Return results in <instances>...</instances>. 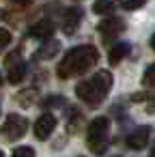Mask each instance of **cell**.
Wrapping results in <instances>:
<instances>
[{
    "instance_id": "cell-1",
    "label": "cell",
    "mask_w": 155,
    "mask_h": 157,
    "mask_svg": "<svg viewBox=\"0 0 155 157\" xmlns=\"http://www.w3.org/2000/svg\"><path fill=\"white\" fill-rule=\"evenodd\" d=\"M99 60V52L95 45H78V48H71L65 58L60 60L56 73L60 80H67V78H73V75H82L86 73L91 67H95Z\"/></svg>"
},
{
    "instance_id": "cell-2",
    "label": "cell",
    "mask_w": 155,
    "mask_h": 157,
    "mask_svg": "<svg viewBox=\"0 0 155 157\" xmlns=\"http://www.w3.org/2000/svg\"><path fill=\"white\" fill-rule=\"evenodd\" d=\"M110 88H112V75H110V71H97L91 80H84V82H80L76 86V95L86 105L95 108V105H99L106 99V95L110 93Z\"/></svg>"
},
{
    "instance_id": "cell-3",
    "label": "cell",
    "mask_w": 155,
    "mask_h": 157,
    "mask_svg": "<svg viewBox=\"0 0 155 157\" xmlns=\"http://www.w3.org/2000/svg\"><path fill=\"white\" fill-rule=\"evenodd\" d=\"M108 127H110V121L106 116H99L95 118L91 125H88V131H86V140H88V146L95 151V153H101L108 144Z\"/></svg>"
},
{
    "instance_id": "cell-4",
    "label": "cell",
    "mask_w": 155,
    "mask_h": 157,
    "mask_svg": "<svg viewBox=\"0 0 155 157\" xmlns=\"http://www.w3.org/2000/svg\"><path fill=\"white\" fill-rule=\"evenodd\" d=\"M28 129V121L20 114H9L2 123V127H0V133H2V138L7 140H17L26 133Z\"/></svg>"
},
{
    "instance_id": "cell-5",
    "label": "cell",
    "mask_w": 155,
    "mask_h": 157,
    "mask_svg": "<svg viewBox=\"0 0 155 157\" xmlns=\"http://www.w3.org/2000/svg\"><path fill=\"white\" fill-rule=\"evenodd\" d=\"M149 136H151V127L140 125V127H136V129L127 136V146L134 148V151H140V148H144V146L149 144Z\"/></svg>"
},
{
    "instance_id": "cell-6",
    "label": "cell",
    "mask_w": 155,
    "mask_h": 157,
    "mask_svg": "<svg viewBox=\"0 0 155 157\" xmlns=\"http://www.w3.org/2000/svg\"><path fill=\"white\" fill-rule=\"evenodd\" d=\"M56 129V116L54 114H41L39 118H37V123H35V136L39 138V140H45L52 131Z\"/></svg>"
},
{
    "instance_id": "cell-7",
    "label": "cell",
    "mask_w": 155,
    "mask_h": 157,
    "mask_svg": "<svg viewBox=\"0 0 155 157\" xmlns=\"http://www.w3.org/2000/svg\"><path fill=\"white\" fill-rule=\"evenodd\" d=\"M80 20H82V9H78V7L65 9V13H63V30H65V35H73L78 24H80Z\"/></svg>"
},
{
    "instance_id": "cell-8",
    "label": "cell",
    "mask_w": 155,
    "mask_h": 157,
    "mask_svg": "<svg viewBox=\"0 0 155 157\" xmlns=\"http://www.w3.org/2000/svg\"><path fill=\"white\" fill-rule=\"evenodd\" d=\"M123 28H125V22L118 20V17H108V20L99 22V26H97V30H99L106 39L112 37V35H116V33H121Z\"/></svg>"
},
{
    "instance_id": "cell-9",
    "label": "cell",
    "mask_w": 155,
    "mask_h": 157,
    "mask_svg": "<svg viewBox=\"0 0 155 157\" xmlns=\"http://www.w3.org/2000/svg\"><path fill=\"white\" fill-rule=\"evenodd\" d=\"M52 33H54V24L50 20H41V22H37L28 28V35L33 39H50Z\"/></svg>"
},
{
    "instance_id": "cell-10",
    "label": "cell",
    "mask_w": 155,
    "mask_h": 157,
    "mask_svg": "<svg viewBox=\"0 0 155 157\" xmlns=\"http://www.w3.org/2000/svg\"><path fill=\"white\" fill-rule=\"evenodd\" d=\"M37 97H39V90H37V88H24V90H20V93L15 95V101H17V105H22V108H30V105L37 101Z\"/></svg>"
},
{
    "instance_id": "cell-11",
    "label": "cell",
    "mask_w": 155,
    "mask_h": 157,
    "mask_svg": "<svg viewBox=\"0 0 155 157\" xmlns=\"http://www.w3.org/2000/svg\"><path fill=\"white\" fill-rule=\"evenodd\" d=\"M127 54H129V43H116V45L110 50V54H108V63H110V65H116V63H121Z\"/></svg>"
},
{
    "instance_id": "cell-12",
    "label": "cell",
    "mask_w": 155,
    "mask_h": 157,
    "mask_svg": "<svg viewBox=\"0 0 155 157\" xmlns=\"http://www.w3.org/2000/svg\"><path fill=\"white\" fill-rule=\"evenodd\" d=\"M24 78H26V63L15 60L13 67H9V82L11 84H20Z\"/></svg>"
},
{
    "instance_id": "cell-13",
    "label": "cell",
    "mask_w": 155,
    "mask_h": 157,
    "mask_svg": "<svg viewBox=\"0 0 155 157\" xmlns=\"http://www.w3.org/2000/svg\"><path fill=\"white\" fill-rule=\"evenodd\" d=\"M58 50H60V43H58V41H54V39H50L45 45H41V48H39L37 56H39V58H43V60H45V58L50 60V58H54V56L58 54Z\"/></svg>"
},
{
    "instance_id": "cell-14",
    "label": "cell",
    "mask_w": 155,
    "mask_h": 157,
    "mask_svg": "<svg viewBox=\"0 0 155 157\" xmlns=\"http://www.w3.org/2000/svg\"><path fill=\"white\" fill-rule=\"evenodd\" d=\"M114 7H116V0H95L93 2V11L97 15H108L114 11Z\"/></svg>"
},
{
    "instance_id": "cell-15",
    "label": "cell",
    "mask_w": 155,
    "mask_h": 157,
    "mask_svg": "<svg viewBox=\"0 0 155 157\" xmlns=\"http://www.w3.org/2000/svg\"><path fill=\"white\" fill-rule=\"evenodd\" d=\"M142 84H144V86H153V84H155V63H151V65L144 69Z\"/></svg>"
},
{
    "instance_id": "cell-16",
    "label": "cell",
    "mask_w": 155,
    "mask_h": 157,
    "mask_svg": "<svg viewBox=\"0 0 155 157\" xmlns=\"http://www.w3.org/2000/svg\"><path fill=\"white\" fill-rule=\"evenodd\" d=\"M11 157H35V148H30V146H17Z\"/></svg>"
},
{
    "instance_id": "cell-17",
    "label": "cell",
    "mask_w": 155,
    "mask_h": 157,
    "mask_svg": "<svg viewBox=\"0 0 155 157\" xmlns=\"http://www.w3.org/2000/svg\"><path fill=\"white\" fill-rule=\"evenodd\" d=\"M9 43H11V33L7 28H0V52H2Z\"/></svg>"
},
{
    "instance_id": "cell-18",
    "label": "cell",
    "mask_w": 155,
    "mask_h": 157,
    "mask_svg": "<svg viewBox=\"0 0 155 157\" xmlns=\"http://www.w3.org/2000/svg\"><path fill=\"white\" fill-rule=\"evenodd\" d=\"M144 2H146V0H123V7L127 11H134V9H140Z\"/></svg>"
},
{
    "instance_id": "cell-19",
    "label": "cell",
    "mask_w": 155,
    "mask_h": 157,
    "mask_svg": "<svg viewBox=\"0 0 155 157\" xmlns=\"http://www.w3.org/2000/svg\"><path fill=\"white\" fill-rule=\"evenodd\" d=\"M60 101H63V99L54 95V97H50V99H45V101H43V105H45V108H48V105H50V108H54V105H60Z\"/></svg>"
},
{
    "instance_id": "cell-20",
    "label": "cell",
    "mask_w": 155,
    "mask_h": 157,
    "mask_svg": "<svg viewBox=\"0 0 155 157\" xmlns=\"http://www.w3.org/2000/svg\"><path fill=\"white\" fill-rule=\"evenodd\" d=\"M144 97H146V95H144V93H136V95H134V97H131V101H134V103H138V101H142V99H144Z\"/></svg>"
},
{
    "instance_id": "cell-21",
    "label": "cell",
    "mask_w": 155,
    "mask_h": 157,
    "mask_svg": "<svg viewBox=\"0 0 155 157\" xmlns=\"http://www.w3.org/2000/svg\"><path fill=\"white\" fill-rule=\"evenodd\" d=\"M146 112H155V97H153V103H149V108H146Z\"/></svg>"
},
{
    "instance_id": "cell-22",
    "label": "cell",
    "mask_w": 155,
    "mask_h": 157,
    "mask_svg": "<svg viewBox=\"0 0 155 157\" xmlns=\"http://www.w3.org/2000/svg\"><path fill=\"white\" fill-rule=\"evenodd\" d=\"M151 48H153V50H155V35H153V37H151Z\"/></svg>"
},
{
    "instance_id": "cell-23",
    "label": "cell",
    "mask_w": 155,
    "mask_h": 157,
    "mask_svg": "<svg viewBox=\"0 0 155 157\" xmlns=\"http://www.w3.org/2000/svg\"><path fill=\"white\" fill-rule=\"evenodd\" d=\"M0 84H2V75H0Z\"/></svg>"
},
{
    "instance_id": "cell-24",
    "label": "cell",
    "mask_w": 155,
    "mask_h": 157,
    "mask_svg": "<svg viewBox=\"0 0 155 157\" xmlns=\"http://www.w3.org/2000/svg\"><path fill=\"white\" fill-rule=\"evenodd\" d=\"M0 157H5V155H2V151H0Z\"/></svg>"
},
{
    "instance_id": "cell-25",
    "label": "cell",
    "mask_w": 155,
    "mask_h": 157,
    "mask_svg": "<svg viewBox=\"0 0 155 157\" xmlns=\"http://www.w3.org/2000/svg\"><path fill=\"white\" fill-rule=\"evenodd\" d=\"M114 157H121V155H114Z\"/></svg>"
},
{
    "instance_id": "cell-26",
    "label": "cell",
    "mask_w": 155,
    "mask_h": 157,
    "mask_svg": "<svg viewBox=\"0 0 155 157\" xmlns=\"http://www.w3.org/2000/svg\"><path fill=\"white\" fill-rule=\"evenodd\" d=\"M153 157H155V153H153Z\"/></svg>"
},
{
    "instance_id": "cell-27",
    "label": "cell",
    "mask_w": 155,
    "mask_h": 157,
    "mask_svg": "<svg viewBox=\"0 0 155 157\" xmlns=\"http://www.w3.org/2000/svg\"><path fill=\"white\" fill-rule=\"evenodd\" d=\"M20 2H22V0H20Z\"/></svg>"
}]
</instances>
